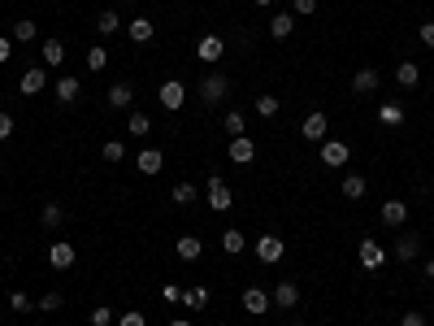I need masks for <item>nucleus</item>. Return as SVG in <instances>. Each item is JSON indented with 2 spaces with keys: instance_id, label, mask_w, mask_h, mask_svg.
I'll list each match as a JSON object with an SVG mask.
<instances>
[{
  "instance_id": "obj_1",
  "label": "nucleus",
  "mask_w": 434,
  "mask_h": 326,
  "mask_svg": "<svg viewBox=\"0 0 434 326\" xmlns=\"http://www.w3.org/2000/svg\"><path fill=\"white\" fill-rule=\"evenodd\" d=\"M226 96H231V79L209 70V74L200 79V100H204V105H217V100H226Z\"/></svg>"
},
{
  "instance_id": "obj_2",
  "label": "nucleus",
  "mask_w": 434,
  "mask_h": 326,
  "mask_svg": "<svg viewBox=\"0 0 434 326\" xmlns=\"http://www.w3.org/2000/svg\"><path fill=\"white\" fill-rule=\"evenodd\" d=\"M204 205H209L213 213H231V205H235V196H231V187H226L217 174L209 179V192H204Z\"/></svg>"
},
{
  "instance_id": "obj_3",
  "label": "nucleus",
  "mask_w": 434,
  "mask_h": 326,
  "mask_svg": "<svg viewBox=\"0 0 434 326\" xmlns=\"http://www.w3.org/2000/svg\"><path fill=\"white\" fill-rule=\"evenodd\" d=\"M157 100H161V109H165V113H178V109H183V100H187L183 79H165V83H161V92H157Z\"/></svg>"
},
{
  "instance_id": "obj_4",
  "label": "nucleus",
  "mask_w": 434,
  "mask_h": 326,
  "mask_svg": "<svg viewBox=\"0 0 434 326\" xmlns=\"http://www.w3.org/2000/svg\"><path fill=\"white\" fill-rule=\"evenodd\" d=\"M283 253H287L283 235H261V239H257V257H261L265 265H278V261H283Z\"/></svg>"
},
{
  "instance_id": "obj_5",
  "label": "nucleus",
  "mask_w": 434,
  "mask_h": 326,
  "mask_svg": "<svg viewBox=\"0 0 434 326\" xmlns=\"http://www.w3.org/2000/svg\"><path fill=\"white\" fill-rule=\"evenodd\" d=\"M44 87H48V70H44V65L22 70V79H18V92H22V96H39Z\"/></svg>"
},
{
  "instance_id": "obj_6",
  "label": "nucleus",
  "mask_w": 434,
  "mask_h": 326,
  "mask_svg": "<svg viewBox=\"0 0 434 326\" xmlns=\"http://www.w3.org/2000/svg\"><path fill=\"white\" fill-rule=\"evenodd\" d=\"M239 305H243L252 318H261V313H269V309H274V300H269V291H261V287H248V291L239 296Z\"/></svg>"
},
{
  "instance_id": "obj_7",
  "label": "nucleus",
  "mask_w": 434,
  "mask_h": 326,
  "mask_svg": "<svg viewBox=\"0 0 434 326\" xmlns=\"http://www.w3.org/2000/svg\"><path fill=\"white\" fill-rule=\"evenodd\" d=\"M226 157H231L235 165H248L252 157H257V139H252V135H235L231 148H226Z\"/></svg>"
},
{
  "instance_id": "obj_8",
  "label": "nucleus",
  "mask_w": 434,
  "mask_h": 326,
  "mask_svg": "<svg viewBox=\"0 0 434 326\" xmlns=\"http://www.w3.org/2000/svg\"><path fill=\"white\" fill-rule=\"evenodd\" d=\"M74 261H79V253H74V244L57 239L53 248H48V265H53V270H70Z\"/></svg>"
},
{
  "instance_id": "obj_9",
  "label": "nucleus",
  "mask_w": 434,
  "mask_h": 326,
  "mask_svg": "<svg viewBox=\"0 0 434 326\" xmlns=\"http://www.w3.org/2000/svg\"><path fill=\"white\" fill-rule=\"evenodd\" d=\"M300 135L309 139V144H321V139L330 135V122H326V113H309V118H304V127H300Z\"/></svg>"
},
{
  "instance_id": "obj_10",
  "label": "nucleus",
  "mask_w": 434,
  "mask_h": 326,
  "mask_svg": "<svg viewBox=\"0 0 434 326\" xmlns=\"http://www.w3.org/2000/svg\"><path fill=\"white\" fill-rule=\"evenodd\" d=\"M135 170L148 174V179H152V174H161L165 170V153H161V148H143V153L135 157Z\"/></svg>"
},
{
  "instance_id": "obj_11",
  "label": "nucleus",
  "mask_w": 434,
  "mask_h": 326,
  "mask_svg": "<svg viewBox=\"0 0 434 326\" xmlns=\"http://www.w3.org/2000/svg\"><path fill=\"white\" fill-rule=\"evenodd\" d=\"M321 165H330V170L347 165V144H339V139H321Z\"/></svg>"
},
{
  "instance_id": "obj_12",
  "label": "nucleus",
  "mask_w": 434,
  "mask_h": 326,
  "mask_svg": "<svg viewBox=\"0 0 434 326\" xmlns=\"http://www.w3.org/2000/svg\"><path fill=\"white\" fill-rule=\"evenodd\" d=\"M378 83H382V74H378L374 65H365V70H356V74H352V92H361V96L378 92Z\"/></svg>"
},
{
  "instance_id": "obj_13",
  "label": "nucleus",
  "mask_w": 434,
  "mask_h": 326,
  "mask_svg": "<svg viewBox=\"0 0 434 326\" xmlns=\"http://www.w3.org/2000/svg\"><path fill=\"white\" fill-rule=\"evenodd\" d=\"M105 100H109V109H131V105H135V87H131V83H113V87L105 92Z\"/></svg>"
},
{
  "instance_id": "obj_14",
  "label": "nucleus",
  "mask_w": 434,
  "mask_h": 326,
  "mask_svg": "<svg viewBox=\"0 0 434 326\" xmlns=\"http://www.w3.org/2000/svg\"><path fill=\"white\" fill-rule=\"evenodd\" d=\"M269 300H274V305H278V309H295V305H300V287L283 279V283H278V287L269 291Z\"/></svg>"
},
{
  "instance_id": "obj_15",
  "label": "nucleus",
  "mask_w": 434,
  "mask_h": 326,
  "mask_svg": "<svg viewBox=\"0 0 434 326\" xmlns=\"http://www.w3.org/2000/svg\"><path fill=\"white\" fill-rule=\"evenodd\" d=\"M356 257H361V270H378V265H382V244H378V239H361Z\"/></svg>"
},
{
  "instance_id": "obj_16",
  "label": "nucleus",
  "mask_w": 434,
  "mask_h": 326,
  "mask_svg": "<svg viewBox=\"0 0 434 326\" xmlns=\"http://www.w3.org/2000/svg\"><path fill=\"white\" fill-rule=\"evenodd\" d=\"M117 31H126V22H122V18H117L113 9H105V13L96 18V35H100V39H113Z\"/></svg>"
},
{
  "instance_id": "obj_17",
  "label": "nucleus",
  "mask_w": 434,
  "mask_h": 326,
  "mask_svg": "<svg viewBox=\"0 0 434 326\" xmlns=\"http://www.w3.org/2000/svg\"><path fill=\"white\" fill-rule=\"evenodd\" d=\"M222 53H226L222 35H204V39L196 44V57H200V61H222Z\"/></svg>"
},
{
  "instance_id": "obj_18",
  "label": "nucleus",
  "mask_w": 434,
  "mask_h": 326,
  "mask_svg": "<svg viewBox=\"0 0 434 326\" xmlns=\"http://www.w3.org/2000/svg\"><path fill=\"white\" fill-rule=\"evenodd\" d=\"M174 253L183 257V261H200V257H204V244H200V235H178Z\"/></svg>"
},
{
  "instance_id": "obj_19",
  "label": "nucleus",
  "mask_w": 434,
  "mask_h": 326,
  "mask_svg": "<svg viewBox=\"0 0 434 326\" xmlns=\"http://www.w3.org/2000/svg\"><path fill=\"white\" fill-rule=\"evenodd\" d=\"M53 92H57V100H61V105H74V100L83 96V87H79V79H74V74H61Z\"/></svg>"
},
{
  "instance_id": "obj_20",
  "label": "nucleus",
  "mask_w": 434,
  "mask_h": 326,
  "mask_svg": "<svg viewBox=\"0 0 434 326\" xmlns=\"http://www.w3.org/2000/svg\"><path fill=\"white\" fill-rule=\"evenodd\" d=\"M378 122H382V127H404V105H400V100H382V105H378Z\"/></svg>"
},
{
  "instance_id": "obj_21",
  "label": "nucleus",
  "mask_w": 434,
  "mask_h": 326,
  "mask_svg": "<svg viewBox=\"0 0 434 326\" xmlns=\"http://www.w3.org/2000/svg\"><path fill=\"white\" fill-rule=\"evenodd\" d=\"M126 35H131V44H148L152 35H157V27H152L148 18H131L126 22Z\"/></svg>"
},
{
  "instance_id": "obj_22",
  "label": "nucleus",
  "mask_w": 434,
  "mask_h": 326,
  "mask_svg": "<svg viewBox=\"0 0 434 326\" xmlns=\"http://www.w3.org/2000/svg\"><path fill=\"white\" fill-rule=\"evenodd\" d=\"M395 83H400V87H417V83H421V65H417V61H400V65H395Z\"/></svg>"
},
{
  "instance_id": "obj_23",
  "label": "nucleus",
  "mask_w": 434,
  "mask_h": 326,
  "mask_svg": "<svg viewBox=\"0 0 434 326\" xmlns=\"http://www.w3.org/2000/svg\"><path fill=\"white\" fill-rule=\"evenodd\" d=\"M382 222H387V227H404V222H408V205H404V200H387V205H382Z\"/></svg>"
},
{
  "instance_id": "obj_24",
  "label": "nucleus",
  "mask_w": 434,
  "mask_h": 326,
  "mask_svg": "<svg viewBox=\"0 0 434 326\" xmlns=\"http://www.w3.org/2000/svg\"><path fill=\"white\" fill-rule=\"evenodd\" d=\"M39 222H44V231H57L61 222H65V209L57 205V200H48V205L39 209Z\"/></svg>"
},
{
  "instance_id": "obj_25",
  "label": "nucleus",
  "mask_w": 434,
  "mask_h": 326,
  "mask_svg": "<svg viewBox=\"0 0 434 326\" xmlns=\"http://www.w3.org/2000/svg\"><path fill=\"white\" fill-rule=\"evenodd\" d=\"M417 253H421V235H400L395 239V257L400 261H413Z\"/></svg>"
},
{
  "instance_id": "obj_26",
  "label": "nucleus",
  "mask_w": 434,
  "mask_h": 326,
  "mask_svg": "<svg viewBox=\"0 0 434 326\" xmlns=\"http://www.w3.org/2000/svg\"><path fill=\"white\" fill-rule=\"evenodd\" d=\"M243 248H248V235H243V231H222V253H226V257H239Z\"/></svg>"
},
{
  "instance_id": "obj_27",
  "label": "nucleus",
  "mask_w": 434,
  "mask_h": 326,
  "mask_svg": "<svg viewBox=\"0 0 434 326\" xmlns=\"http://www.w3.org/2000/svg\"><path fill=\"white\" fill-rule=\"evenodd\" d=\"M291 31H295V18H291V13H274V18H269V35H274V39H287Z\"/></svg>"
},
{
  "instance_id": "obj_28",
  "label": "nucleus",
  "mask_w": 434,
  "mask_h": 326,
  "mask_svg": "<svg viewBox=\"0 0 434 326\" xmlns=\"http://www.w3.org/2000/svg\"><path fill=\"white\" fill-rule=\"evenodd\" d=\"M65 61V44L61 39H44V70H53Z\"/></svg>"
},
{
  "instance_id": "obj_29",
  "label": "nucleus",
  "mask_w": 434,
  "mask_h": 326,
  "mask_svg": "<svg viewBox=\"0 0 434 326\" xmlns=\"http://www.w3.org/2000/svg\"><path fill=\"white\" fill-rule=\"evenodd\" d=\"M170 200H174V205H196V200H200V192H196V183H174V192H170Z\"/></svg>"
},
{
  "instance_id": "obj_30",
  "label": "nucleus",
  "mask_w": 434,
  "mask_h": 326,
  "mask_svg": "<svg viewBox=\"0 0 434 326\" xmlns=\"http://www.w3.org/2000/svg\"><path fill=\"white\" fill-rule=\"evenodd\" d=\"M105 65H109V48H105V44H91V48H87V70L100 74Z\"/></svg>"
},
{
  "instance_id": "obj_31",
  "label": "nucleus",
  "mask_w": 434,
  "mask_h": 326,
  "mask_svg": "<svg viewBox=\"0 0 434 326\" xmlns=\"http://www.w3.org/2000/svg\"><path fill=\"white\" fill-rule=\"evenodd\" d=\"M222 131H226V135H231V139H235V135H243V131H248V118H243L239 109H231V113H226V118H222Z\"/></svg>"
},
{
  "instance_id": "obj_32",
  "label": "nucleus",
  "mask_w": 434,
  "mask_h": 326,
  "mask_svg": "<svg viewBox=\"0 0 434 326\" xmlns=\"http://www.w3.org/2000/svg\"><path fill=\"white\" fill-rule=\"evenodd\" d=\"M252 109H257L261 118H274L278 109H283V100H278V96H269V92H265V96H257V100H252Z\"/></svg>"
},
{
  "instance_id": "obj_33",
  "label": "nucleus",
  "mask_w": 434,
  "mask_h": 326,
  "mask_svg": "<svg viewBox=\"0 0 434 326\" xmlns=\"http://www.w3.org/2000/svg\"><path fill=\"white\" fill-rule=\"evenodd\" d=\"M148 131H152V118H148V113L135 109L131 118H126V135H148Z\"/></svg>"
},
{
  "instance_id": "obj_34",
  "label": "nucleus",
  "mask_w": 434,
  "mask_h": 326,
  "mask_svg": "<svg viewBox=\"0 0 434 326\" xmlns=\"http://www.w3.org/2000/svg\"><path fill=\"white\" fill-rule=\"evenodd\" d=\"M365 192H369V183L361 179V174H347V179H343V196H347V200H361Z\"/></svg>"
},
{
  "instance_id": "obj_35",
  "label": "nucleus",
  "mask_w": 434,
  "mask_h": 326,
  "mask_svg": "<svg viewBox=\"0 0 434 326\" xmlns=\"http://www.w3.org/2000/svg\"><path fill=\"white\" fill-rule=\"evenodd\" d=\"M35 309H44V313H57V309H65V296H61V291H44V296L35 300Z\"/></svg>"
},
{
  "instance_id": "obj_36",
  "label": "nucleus",
  "mask_w": 434,
  "mask_h": 326,
  "mask_svg": "<svg viewBox=\"0 0 434 326\" xmlns=\"http://www.w3.org/2000/svg\"><path fill=\"white\" fill-rule=\"evenodd\" d=\"M35 35H39V27H35L31 18H22V22H13V39H18V44H31Z\"/></svg>"
},
{
  "instance_id": "obj_37",
  "label": "nucleus",
  "mask_w": 434,
  "mask_h": 326,
  "mask_svg": "<svg viewBox=\"0 0 434 326\" xmlns=\"http://www.w3.org/2000/svg\"><path fill=\"white\" fill-rule=\"evenodd\" d=\"M178 300H183L187 309H204V305H209V291H204V287H191V291L178 296Z\"/></svg>"
},
{
  "instance_id": "obj_38",
  "label": "nucleus",
  "mask_w": 434,
  "mask_h": 326,
  "mask_svg": "<svg viewBox=\"0 0 434 326\" xmlns=\"http://www.w3.org/2000/svg\"><path fill=\"white\" fill-rule=\"evenodd\" d=\"M9 309H13V313H31L35 300H31L27 291H9Z\"/></svg>"
},
{
  "instance_id": "obj_39",
  "label": "nucleus",
  "mask_w": 434,
  "mask_h": 326,
  "mask_svg": "<svg viewBox=\"0 0 434 326\" xmlns=\"http://www.w3.org/2000/svg\"><path fill=\"white\" fill-rule=\"evenodd\" d=\"M100 153H105V161H126V144H122V139H109Z\"/></svg>"
},
{
  "instance_id": "obj_40",
  "label": "nucleus",
  "mask_w": 434,
  "mask_h": 326,
  "mask_svg": "<svg viewBox=\"0 0 434 326\" xmlns=\"http://www.w3.org/2000/svg\"><path fill=\"white\" fill-rule=\"evenodd\" d=\"M91 326H113V309L109 305H96L91 309Z\"/></svg>"
},
{
  "instance_id": "obj_41",
  "label": "nucleus",
  "mask_w": 434,
  "mask_h": 326,
  "mask_svg": "<svg viewBox=\"0 0 434 326\" xmlns=\"http://www.w3.org/2000/svg\"><path fill=\"white\" fill-rule=\"evenodd\" d=\"M117 326H148V322H143V313H139V309H131V313H122V318H117Z\"/></svg>"
},
{
  "instance_id": "obj_42",
  "label": "nucleus",
  "mask_w": 434,
  "mask_h": 326,
  "mask_svg": "<svg viewBox=\"0 0 434 326\" xmlns=\"http://www.w3.org/2000/svg\"><path fill=\"white\" fill-rule=\"evenodd\" d=\"M9 135H13V118H9V113H0V144H5Z\"/></svg>"
},
{
  "instance_id": "obj_43",
  "label": "nucleus",
  "mask_w": 434,
  "mask_h": 326,
  "mask_svg": "<svg viewBox=\"0 0 434 326\" xmlns=\"http://www.w3.org/2000/svg\"><path fill=\"white\" fill-rule=\"evenodd\" d=\"M400 326H426V313H417V309H413V313H404V318H400Z\"/></svg>"
},
{
  "instance_id": "obj_44",
  "label": "nucleus",
  "mask_w": 434,
  "mask_h": 326,
  "mask_svg": "<svg viewBox=\"0 0 434 326\" xmlns=\"http://www.w3.org/2000/svg\"><path fill=\"white\" fill-rule=\"evenodd\" d=\"M295 13H304V18L317 13V0H295Z\"/></svg>"
},
{
  "instance_id": "obj_45",
  "label": "nucleus",
  "mask_w": 434,
  "mask_h": 326,
  "mask_svg": "<svg viewBox=\"0 0 434 326\" xmlns=\"http://www.w3.org/2000/svg\"><path fill=\"white\" fill-rule=\"evenodd\" d=\"M417 35H421V44H426V48H434V22H426Z\"/></svg>"
},
{
  "instance_id": "obj_46",
  "label": "nucleus",
  "mask_w": 434,
  "mask_h": 326,
  "mask_svg": "<svg viewBox=\"0 0 434 326\" xmlns=\"http://www.w3.org/2000/svg\"><path fill=\"white\" fill-rule=\"evenodd\" d=\"M0 61H9V35H0Z\"/></svg>"
},
{
  "instance_id": "obj_47",
  "label": "nucleus",
  "mask_w": 434,
  "mask_h": 326,
  "mask_svg": "<svg viewBox=\"0 0 434 326\" xmlns=\"http://www.w3.org/2000/svg\"><path fill=\"white\" fill-rule=\"evenodd\" d=\"M426 279H430V283H434V257H430V261H426Z\"/></svg>"
},
{
  "instance_id": "obj_48",
  "label": "nucleus",
  "mask_w": 434,
  "mask_h": 326,
  "mask_svg": "<svg viewBox=\"0 0 434 326\" xmlns=\"http://www.w3.org/2000/svg\"><path fill=\"white\" fill-rule=\"evenodd\" d=\"M170 326H191V322H187V318H174V322H170Z\"/></svg>"
},
{
  "instance_id": "obj_49",
  "label": "nucleus",
  "mask_w": 434,
  "mask_h": 326,
  "mask_svg": "<svg viewBox=\"0 0 434 326\" xmlns=\"http://www.w3.org/2000/svg\"><path fill=\"white\" fill-rule=\"evenodd\" d=\"M252 5H274V0H252Z\"/></svg>"
},
{
  "instance_id": "obj_50",
  "label": "nucleus",
  "mask_w": 434,
  "mask_h": 326,
  "mask_svg": "<svg viewBox=\"0 0 434 326\" xmlns=\"http://www.w3.org/2000/svg\"><path fill=\"white\" fill-rule=\"evenodd\" d=\"M287 326H304V322H287Z\"/></svg>"
}]
</instances>
